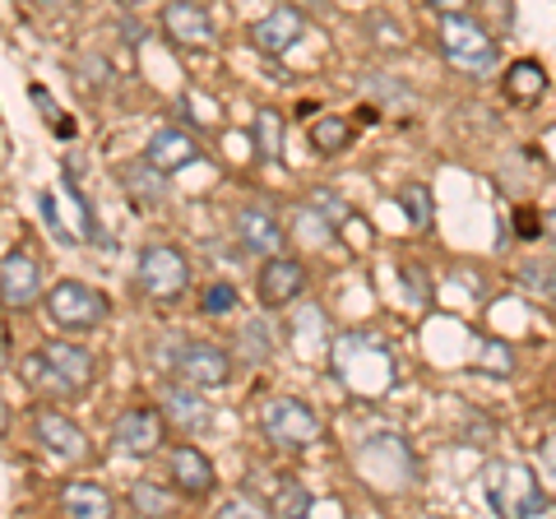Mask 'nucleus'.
Returning a JSON list of instances; mask_svg holds the SVG:
<instances>
[{
  "mask_svg": "<svg viewBox=\"0 0 556 519\" xmlns=\"http://www.w3.org/2000/svg\"><path fill=\"white\" fill-rule=\"evenodd\" d=\"M334 376L357 400H380L399 385V357L376 330H353L334 339Z\"/></svg>",
  "mask_w": 556,
  "mask_h": 519,
  "instance_id": "1",
  "label": "nucleus"
},
{
  "mask_svg": "<svg viewBox=\"0 0 556 519\" xmlns=\"http://www.w3.org/2000/svg\"><path fill=\"white\" fill-rule=\"evenodd\" d=\"M24 380H28L33 390L79 400V394L93 390L98 362H93V353L84 349V343H75V339H51V343H42L38 353L24 357Z\"/></svg>",
  "mask_w": 556,
  "mask_h": 519,
  "instance_id": "2",
  "label": "nucleus"
},
{
  "mask_svg": "<svg viewBox=\"0 0 556 519\" xmlns=\"http://www.w3.org/2000/svg\"><path fill=\"white\" fill-rule=\"evenodd\" d=\"M482 492H486V506L506 519H538V515H556V501L547 492L543 473L525 459H496L486 464V478H482Z\"/></svg>",
  "mask_w": 556,
  "mask_h": 519,
  "instance_id": "3",
  "label": "nucleus"
},
{
  "mask_svg": "<svg viewBox=\"0 0 556 519\" xmlns=\"http://www.w3.org/2000/svg\"><path fill=\"white\" fill-rule=\"evenodd\" d=\"M437 42H441V56L455 65V71L486 79L501 71V47L496 38L486 33V24L468 10H445L437 14Z\"/></svg>",
  "mask_w": 556,
  "mask_h": 519,
  "instance_id": "4",
  "label": "nucleus"
},
{
  "mask_svg": "<svg viewBox=\"0 0 556 519\" xmlns=\"http://www.w3.org/2000/svg\"><path fill=\"white\" fill-rule=\"evenodd\" d=\"M42 311L61 334H93L108 325L112 302H108V292L84 279H56L42 288Z\"/></svg>",
  "mask_w": 556,
  "mask_h": 519,
  "instance_id": "5",
  "label": "nucleus"
},
{
  "mask_svg": "<svg viewBox=\"0 0 556 519\" xmlns=\"http://www.w3.org/2000/svg\"><path fill=\"white\" fill-rule=\"evenodd\" d=\"M260 436L278 450H311L325 441V422L311 404L292 400V394H274L260 404Z\"/></svg>",
  "mask_w": 556,
  "mask_h": 519,
  "instance_id": "6",
  "label": "nucleus"
},
{
  "mask_svg": "<svg viewBox=\"0 0 556 519\" xmlns=\"http://www.w3.org/2000/svg\"><path fill=\"white\" fill-rule=\"evenodd\" d=\"M135 288L144 292L149 302H172L190 288V260L181 246L172 241H149L135 260Z\"/></svg>",
  "mask_w": 556,
  "mask_h": 519,
  "instance_id": "7",
  "label": "nucleus"
},
{
  "mask_svg": "<svg viewBox=\"0 0 556 519\" xmlns=\"http://www.w3.org/2000/svg\"><path fill=\"white\" fill-rule=\"evenodd\" d=\"M172 371H177L186 385H195V390H223V385H232V376H237V362L228 349H218V343H204V339H190L181 343L177 353H172L167 362Z\"/></svg>",
  "mask_w": 556,
  "mask_h": 519,
  "instance_id": "8",
  "label": "nucleus"
},
{
  "mask_svg": "<svg viewBox=\"0 0 556 519\" xmlns=\"http://www.w3.org/2000/svg\"><path fill=\"white\" fill-rule=\"evenodd\" d=\"M28 422H33V441H38L42 450L56 464H79V459H89V431H84L70 413H61L56 404H38L28 413Z\"/></svg>",
  "mask_w": 556,
  "mask_h": 519,
  "instance_id": "9",
  "label": "nucleus"
},
{
  "mask_svg": "<svg viewBox=\"0 0 556 519\" xmlns=\"http://www.w3.org/2000/svg\"><path fill=\"white\" fill-rule=\"evenodd\" d=\"M167 441V418L163 408H126L121 418L112 422V450L126 459H149L159 455Z\"/></svg>",
  "mask_w": 556,
  "mask_h": 519,
  "instance_id": "10",
  "label": "nucleus"
},
{
  "mask_svg": "<svg viewBox=\"0 0 556 519\" xmlns=\"http://www.w3.org/2000/svg\"><path fill=\"white\" fill-rule=\"evenodd\" d=\"M42 265L33 260L24 246H14L0 255V306L5 311H33V306H42Z\"/></svg>",
  "mask_w": 556,
  "mask_h": 519,
  "instance_id": "11",
  "label": "nucleus"
},
{
  "mask_svg": "<svg viewBox=\"0 0 556 519\" xmlns=\"http://www.w3.org/2000/svg\"><path fill=\"white\" fill-rule=\"evenodd\" d=\"M159 24L167 33V42L181 47V51H208L218 42L214 14H208L200 0H167L163 14H159Z\"/></svg>",
  "mask_w": 556,
  "mask_h": 519,
  "instance_id": "12",
  "label": "nucleus"
},
{
  "mask_svg": "<svg viewBox=\"0 0 556 519\" xmlns=\"http://www.w3.org/2000/svg\"><path fill=\"white\" fill-rule=\"evenodd\" d=\"M167 482L172 492L186 496V501H208L218 488V473H214V459L204 455L200 445H172L167 450Z\"/></svg>",
  "mask_w": 556,
  "mask_h": 519,
  "instance_id": "13",
  "label": "nucleus"
},
{
  "mask_svg": "<svg viewBox=\"0 0 556 519\" xmlns=\"http://www.w3.org/2000/svg\"><path fill=\"white\" fill-rule=\"evenodd\" d=\"M302 38H306V14L298 5H274L265 20L251 24V47L269 61H283Z\"/></svg>",
  "mask_w": 556,
  "mask_h": 519,
  "instance_id": "14",
  "label": "nucleus"
},
{
  "mask_svg": "<svg viewBox=\"0 0 556 519\" xmlns=\"http://www.w3.org/2000/svg\"><path fill=\"white\" fill-rule=\"evenodd\" d=\"M306 292V265L292 255H269L260 265V279H255V298L265 311H283L292 306Z\"/></svg>",
  "mask_w": 556,
  "mask_h": 519,
  "instance_id": "15",
  "label": "nucleus"
},
{
  "mask_svg": "<svg viewBox=\"0 0 556 519\" xmlns=\"http://www.w3.org/2000/svg\"><path fill=\"white\" fill-rule=\"evenodd\" d=\"M232 232L251 255H265V260L283 255V246H288V228L278 223V214L260 210V204H241V210L232 214Z\"/></svg>",
  "mask_w": 556,
  "mask_h": 519,
  "instance_id": "16",
  "label": "nucleus"
},
{
  "mask_svg": "<svg viewBox=\"0 0 556 519\" xmlns=\"http://www.w3.org/2000/svg\"><path fill=\"white\" fill-rule=\"evenodd\" d=\"M200 144H195V135L190 130H181V126H159L149 135V144H144V159L159 167V172H181V167H190V163H200Z\"/></svg>",
  "mask_w": 556,
  "mask_h": 519,
  "instance_id": "17",
  "label": "nucleus"
},
{
  "mask_svg": "<svg viewBox=\"0 0 556 519\" xmlns=\"http://www.w3.org/2000/svg\"><path fill=\"white\" fill-rule=\"evenodd\" d=\"M163 418L172 422V427H181L186 436H195V431H204L208 422H214V404L204 400V390H195V385H167L163 390Z\"/></svg>",
  "mask_w": 556,
  "mask_h": 519,
  "instance_id": "18",
  "label": "nucleus"
},
{
  "mask_svg": "<svg viewBox=\"0 0 556 519\" xmlns=\"http://www.w3.org/2000/svg\"><path fill=\"white\" fill-rule=\"evenodd\" d=\"M56 506H61V515H70V519H112V515H116L112 492L102 488V482H93V478L65 482L61 496H56Z\"/></svg>",
  "mask_w": 556,
  "mask_h": 519,
  "instance_id": "19",
  "label": "nucleus"
},
{
  "mask_svg": "<svg viewBox=\"0 0 556 519\" xmlns=\"http://www.w3.org/2000/svg\"><path fill=\"white\" fill-rule=\"evenodd\" d=\"M121 186H126L130 204H139V210H163V204L172 200L167 172H159L149 159H139V163H130V167H121Z\"/></svg>",
  "mask_w": 556,
  "mask_h": 519,
  "instance_id": "20",
  "label": "nucleus"
},
{
  "mask_svg": "<svg viewBox=\"0 0 556 519\" xmlns=\"http://www.w3.org/2000/svg\"><path fill=\"white\" fill-rule=\"evenodd\" d=\"M501 93H506L515 107H533V102L547 93V71H543V61L525 56V61L506 65V75H501Z\"/></svg>",
  "mask_w": 556,
  "mask_h": 519,
  "instance_id": "21",
  "label": "nucleus"
},
{
  "mask_svg": "<svg viewBox=\"0 0 556 519\" xmlns=\"http://www.w3.org/2000/svg\"><path fill=\"white\" fill-rule=\"evenodd\" d=\"M251 140H255V159L260 163H283V144H288V121H283V112H278V107H255Z\"/></svg>",
  "mask_w": 556,
  "mask_h": 519,
  "instance_id": "22",
  "label": "nucleus"
},
{
  "mask_svg": "<svg viewBox=\"0 0 556 519\" xmlns=\"http://www.w3.org/2000/svg\"><path fill=\"white\" fill-rule=\"evenodd\" d=\"M306 144H311V153H320V159H339V153L353 144V126H348L343 116H316L306 130Z\"/></svg>",
  "mask_w": 556,
  "mask_h": 519,
  "instance_id": "23",
  "label": "nucleus"
},
{
  "mask_svg": "<svg viewBox=\"0 0 556 519\" xmlns=\"http://www.w3.org/2000/svg\"><path fill=\"white\" fill-rule=\"evenodd\" d=\"M394 200H399V210L408 214L413 228H431V218H437V200H431V190L422 181H404Z\"/></svg>",
  "mask_w": 556,
  "mask_h": 519,
  "instance_id": "24",
  "label": "nucleus"
},
{
  "mask_svg": "<svg viewBox=\"0 0 556 519\" xmlns=\"http://www.w3.org/2000/svg\"><path fill=\"white\" fill-rule=\"evenodd\" d=\"M306 204H311V210H316L325 223H329V228H343V223L348 218H353V210H348V200L343 195H334V190H311V195H306Z\"/></svg>",
  "mask_w": 556,
  "mask_h": 519,
  "instance_id": "25",
  "label": "nucleus"
},
{
  "mask_svg": "<svg viewBox=\"0 0 556 519\" xmlns=\"http://www.w3.org/2000/svg\"><path fill=\"white\" fill-rule=\"evenodd\" d=\"M130 510L135 515H167V488H159V482L139 478L130 488Z\"/></svg>",
  "mask_w": 556,
  "mask_h": 519,
  "instance_id": "26",
  "label": "nucleus"
},
{
  "mask_svg": "<svg viewBox=\"0 0 556 519\" xmlns=\"http://www.w3.org/2000/svg\"><path fill=\"white\" fill-rule=\"evenodd\" d=\"M311 510V496L302 482H278V492L269 496V515H306Z\"/></svg>",
  "mask_w": 556,
  "mask_h": 519,
  "instance_id": "27",
  "label": "nucleus"
},
{
  "mask_svg": "<svg viewBox=\"0 0 556 519\" xmlns=\"http://www.w3.org/2000/svg\"><path fill=\"white\" fill-rule=\"evenodd\" d=\"M237 302H241V292L232 283H208L200 292V311H204V316H228V311H237Z\"/></svg>",
  "mask_w": 556,
  "mask_h": 519,
  "instance_id": "28",
  "label": "nucleus"
},
{
  "mask_svg": "<svg viewBox=\"0 0 556 519\" xmlns=\"http://www.w3.org/2000/svg\"><path fill=\"white\" fill-rule=\"evenodd\" d=\"M519 283H525V288H547L543 298L556 302V269L552 265H538V260H529V265L519 269Z\"/></svg>",
  "mask_w": 556,
  "mask_h": 519,
  "instance_id": "29",
  "label": "nucleus"
},
{
  "mask_svg": "<svg viewBox=\"0 0 556 519\" xmlns=\"http://www.w3.org/2000/svg\"><path fill=\"white\" fill-rule=\"evenodd\" d=\"M181 102H186V116H190V121H200V126H214V121H218V107H214V98H200L195 89H190V93H186Z\"/></svg>",
  "mask_w": 556,
  "mask_h": 519,
  "instance_id": "30",
  "label": "nucleus"
},
{
  "mask_svg": "<svg viewBox=\"0 0 556 519\" xmlns=\"http://www.w3.org/2000/svg\"><path fill=\"white\" fill-rule=\"evenodd\" d=\"M538 473H543L547 492H556V431L543 436V445H538Z\"/></svg>",
  "mask_w": 556,
  "mask_h": 519,
  "instance_id": "31",
  "label": "nucleus"
},
{
  "mask_svg": "<svg viewBox=\"0 0 556 519\" xmlns=\"http://www.w3.org/2000/svg\"><path fill=\"white\" fill-rule=\"evenodd\" d=\"M538 214L533 210H519V237H533V232H543V223H533Z\"/></svg>",
  "mask_w": 556,
  "mask_h": 519,
  "instance_id": "32",
  "label": "nucleus"
},
{
  "mask_svg": "<svg viewBox=\"0 0 556 519\" xmlns=\"http://www.w3.org/2000/svg\"><path fill=\"white\" fill-rule=\"evenodd\" d=\"M422 5H427V10H437V14H445V10H464L468 0H422Z\"/></svg>",
  "mask_w": 556,
  "mask_h": 519,
  "instance_id": "33",
  "label": "nucleus"
},
{
  "mask_svg": "<svg viewBox=\"0 0 556 519\" xmlns=\"http://www.w3.org/2000/svg\"><path fill=\"white\" fill-rule=\"evenodd\" d=\"M10 367V330H5V320H0V371Z\"/></svg>",
  "mask_w": 556,
  "mask_h": 519,
  "instance_id": "34",
  "label": "nucleus"
},
{
  "mask_svg": "<svg viewBox=\"0 0 556 519\" xmlns=\"http://www.w3.org/2000/svg\"><path fill=\"white\" fill-rule=\"evenodd\" d=\"M543 237L556 246V210H547V214H543Z\"/></svg>",
  "mask_w": 556,
  "mask_h": 519,
  "instance_id": "35",
  "label": "nucleus"
},
{
  "mask_svg": "<svg viewBox=\"0 0 556 519\" xmlns=\"http://www.w3.org/2000/svg\"><path fill=\"white\" fill-rule=\"evenodd\" d=\"M10 431V404H5V394H0V436Z\"/></svg>",
  "mask_w": 556,
  "mask_h": 519,
  "instance_id": "36",
  "label": "nucleus"
},
{
  "mask_svg": "<svg viewBox=\"0 0 556 519\" xmlns=\"http://www.w3.org/2000/svg\"><path fill=\"white\" fill-rule=\"evenodd\" d=\"M42 10H70V5H79V0H38Z\"/></svg>",
  "mask_w": 556,
  "mask_h": 519,
  "instance_id": "37",
  "label": "nucleus"
},
{
  "mask_svg": "<svg viewBox=\"0 0 556 519\" xmlns=\"http://www.w3.org/2000/svg\"><path fill=\"white\" fill-rule=\"evenodd\" d=\"M482 5H501V0H482Z\"/></svg>",
  "mask_w": 556,
  "mask_h": 519,
  "instance_id": "38",
  "label": "nucleus"
},
{
  "mask_svg": "<svg viewBox=\"0 0 556 519\" xmlns=\"http://www.w3.org/2000/svg\"><path fill=\"white\" fill-rule=\"evenodd\" d=\"M126 5H144V0H126Z\"/></svg>",
  "mask_w": 556,
  "mask_h": 519,
  "instance_id": "39",
  "label": "nucleus"
}]
</instances>
